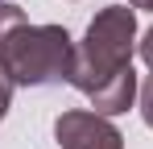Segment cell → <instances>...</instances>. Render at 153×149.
Segmentation results:
<instances>
[{
  "label": "cell",
  "instance_id": "9",
  "mask_svg": "<svg viewBox=\"0 0 153 149\" xmlns=\"http://www.w3.org/2000/svg\"><path fill=\"white\" fill-rule=\"evenodd\" d=\"M132 8H141V13H153V0H128Z\"/></svg>",
  "mask_w": 153,
  "mask_h": 149
},
{
  "label": "cell",
  "instance_id": "7",
  "mask_svg": "<svg viewBox=\"0 0 153 149\" xmlns=\"http://www.w3.org/2000/svg\"><path fill=\"white\" fill-rule=\"evenodd\" d=\"M13 91H17V83H13V74L4 71V62H0V120H4V112L13 104Z\"/></svg>",
  "mask_w": 153,
  "mask_h": 149
},
{
  "label": "cell",
  "instance_id": "6",
  "mask_svg": "<svg viewBox=\"0 0 153 149\" xmlns=\"http://www.w3.org/2000/svg\"><path fill=\"white\" fill-rule=\"evenodd\" d=\"M137 95H141V120L153 128V74L141 83V91H137Z\"/></svg>",
  "mask_w": 153,
  "mask_h": 149
},
{
  "label": "cell",
  "instance_id": "3",
  "mask_svg": "<svg viewBox=\"0 0 153 149\" xmlns=\"http://www.w3.org/2000/svg\"><path fill=\"white\" fill-rule=\"evenodd\" d=\"M54 137L62 149H124V133L108 116H95V112H62L54 120Z\"/></svg>",
  "mask_w": 153,
  "mask_h": 149
},
{
  "label": "cell",
  "instance_id": "5",
  "mask_svg": "<svg viewBox=\"0 0 153 149\" xmlns=\"http://www.w3.org/2000/svg\"><path fill=\"white\" fill-rule=\"evenodd\" d=\"M21 25H29V21H25V8H17L13 0H0V46H4Z\"/></svg>",
  "mask_w": 153,
  "mask_h": 149
},
{
  "label": "cell",
  "instance_id": "8",
  "mask_svg": "<svg viewBox=\"0 0 153 149\" xmlns=\"http://www.w3.org/2000/svg\"><path fill=\"white\" fill-rule=\"evenodd\" d=\"M137 50H141V58H145V66L153 71V25L141 33V42H137Z\"/></svg>",
  "mask_w": 153,
  "mask_h": 149
},
{
  "label": "cell",
  "instance_id": "4",
  "mask_svg": "<svg viewBox=\"0 0 153 149\" xmlns=\"http://www.w3.org/2000/svg\"><path fill=\"white\" fill-rule=\"evenodd\" d=\"M137 91H141V87H137V71H132V66H124V71L112 74L108 83H100L87 99H91V112H95V116H108V120H112V116H120V112H128V108H132Z\"/></svg>",
  "mask_w": 153,
  "mask_h": 149
},
{
  "label": "cell",
  "instance_id": "2",
  "mask_svg": "<svg viewBox=\"0 0 153 149\" xmlns=\"http://www.w3.org/2000/svg\"><path fill=\"white\" fill-rule=\"evenodd\" d=\"M0 62L13 74L17 87H50V83H71L75 66V42L62 25H21L4 46Z\"/></svg>",
  "mask_w": 153,
  "mask_h": 149
},
{
  "label": "cell",
  "instance_id": "1",
  "mask_svg": "<svg viewBox=\"0 0 153 149\" xmlns=\"http://www.w3.org/2000/svg\"><path fill=\"white\" fill-rule=\"evenodd\" d=\"M137 50V8L132 4H108L100 8L83 42L75 46V66H71V87L91 95L100 83H108L116 71L132 66Z\"/></svg>",
  "mask_w": 153,
  "mask_h": 149
}]
</instances>
